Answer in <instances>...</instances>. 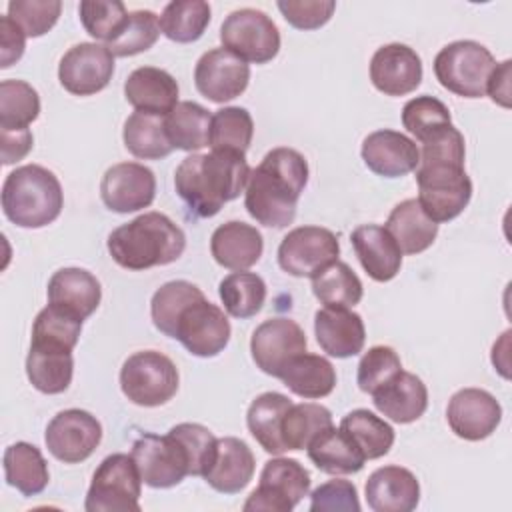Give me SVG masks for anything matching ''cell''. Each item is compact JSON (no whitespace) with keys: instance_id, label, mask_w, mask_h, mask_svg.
<instances>
[{"instance_id":"obj_1","label":"cell","mask_w":512,"mask_h":512,"mask_svg":"<svg viewBox=\"0 0 512 512\" xmlns=\"http://www.w3.org/2000/svg\"><path fill=\"white\" fill-rule=\"evenodd\" d=\"M306 182V158L294 148H272L250 172L244 206L258 224L286 228L296 218V206Z\"/></svg>"},{"instance_id":"obj_2","label":"cell","mask_w":512,"mask_h":512,"mask_svg":"<svg viewBox=\"0 0 512 512\" xmlns=\"http://www.w3.org/2000/svg\"><path fill=\"white\" fill-rule=\"evenodd\" d=\"M250 172L246 154L230 150L190 154L174 172V188L192 214L212 218L226 202L240 196Z\"/></svg>"},{"instance_id":"obj_3","label":"cell","mask_w":512,"mask_h":512,"mask_svg":"<svg viewBox=\"0 0 512 512\" xmlns=\"http://www.w3.org/2000/svg\"><path fill=\"white\" fill-rule=\"evenodd\" d=\"M416 172L418 204L436 224L450 222L464 212L472 198V180L464 170L466 150L460 146H432L420 150Z\"/></svg>"},{"instance_id":"obj_4","label":"cell","mask_w":512,"mask_h":512,"mask_svg":"<svg viewBox=\"0 0 512 512\" xmlns=\"http://www.w3.org/2000/svg\"><path fill=\"white\" fill-rule=\"evenodd\" d=\"M112 260L126 270H148L176 262L186 248L184 230L162 212H144L108 236Z\"/></svg>"},{"instance_id":"obj_5","label":"cell","mask_w":512,"mask_h":512,"mask_svg":"<svg viewBox=\"0 0 512 512\" xmlns=\"http://www.w3.org/2000/svg\"><path fill=\"white\" fill-rule=\"evenodd\" d=\"M2 212L20 228L52 224L64 206V192L56 174L40 164L12 170L2 184Z\"/></svg>"},{"instance_id":"obj_6","label":"cell","mask_w":512,"mask_h":512,"mask_svg":"<svg viewBox=\"0 0 512 512\" xmlns=\"http://www.w3.org/2000/svg\"><path fill=\"white\" fill-rule=\"evenodd\" d=\"M496 68L492 52L474 40H456L440 48L434 76L448 92L462 98L486 96V84Z\"/></svg>"},{"instance_id":"obj_7","label":"cell","mask_w":512,"mask_h":512,"mask_svg":"<svg viewBox=\"0 0 512 512\" xmlns=\"http://www.w3.org/2000/svg\"><path fill=\"white\" fill-rule=\"evenodd\" d=\"M178 368L162 352L142 350L128 356L120 368L124 396L144 408L162 406L178 392Z\"/></svg>"},{"instance_id":"obj_8","label":"cell","mask_w":512,"mask_h":512,"mask_svg":"<svg viewBox=\"0 0 512 512\" xmlns=\"http://www.w3.org/2000/svg\"><path fill=\"white\" fill-rule=\"evenodd\" d=\"M142 478L130 454H110L94 470L84 508L86 512H138Z\"/></svg>"},{"instance_id":"obj_9","label":"cell","mask_w":512,"mask_h":512,"mask_svg":"<svg viewBox=\"0 0 512 512\" xmlns=\"http://www.w3.org/2000/svg\"><path fill=\"white\" fill-rule=\"evenodd\" d=\"M310 472L294 458H270L262 472L258 486L244 502L246 512H290L308 496Z\"/></svg>"},{"instance_id":"obj_10","label":"cell","mask_w":512,"mask_h":512,"mask_svg":"<svg viewBox=\"0 0 512 512\" xmlns=\"http://www.w3.org/2000/svg\"><path fill=\"white\" fill-rule=\"evenodd\" d=\"M220 42L246 64H266L280 50V30L262 10L240 8L224 18Z\"/></svg>"},{"instance_id":"obj_11","label":"cell","mask_w":512,"mask_h":512,"mask_svg":"<svg viewBox=\"0 0 512 512\" xmlns=\"http://www.w3.org/2000/svg\"><path fill=\"white\" fill-rule=\"evenodd\" d=\"M340 244L332 230L322 226H298L278 246L280 268L296 278H314L338 260Z\"/></svg>"},{"instance_id":"obj_12","label":"cell","mask_w":512,"mask_h":512,"mask_svg":"<svg viewBox=\"0 0 512 512\" xmlns=\"http://www.w3.org/2000/svg\"><path fill=\"white\" fill-rule=\"evenodd\" d=\"M130 456L142 482L150 488H172L190 476L188 454L172 432L164 436L144 432L134 440Z\"/></svg>"},{"instance_id":"obj_13","label":"cell","mask_w":512,"mask_h":512,"mask_svg":"<svg viewBox=\"0 0 512 512\" xmlns=\"http://www.w3.org/2000/svg\"><path fill=\"white\" fill-rule=\"evenodd\" d=\"M102 440L100 420L80 408L58 412L46 426L44 442L48 452L64 462L78 464L94 454Z\"/></svg>"},{"instance_id":"obj_14","label":"cell","mask_w":512,"mask_h":512,"mask_svg":"<svg viewBox=\"0 0 512 512\" xmlns=\"http://www.w3.org/2000/svg\"><path fill=\"white\" fill-rule=\"evenodd\" d=\"M308 340L298 322L290 318L264 320L250 338L254 364L268 376L280 378L288 364L306 352Z\"/></svg>"},{"instance_id":"obj_15","label":"cell","mask_w":512,"mask_h":512,"mask_svg":"<svg viewBox=\"0 0 512 512\" xmlns=\"http://www.w3.org/2000/svg\"><path fill=\"white\" fill-rule=\"evenodd\" d=\"M230 322L224 310L200 298L186 306L176 324V340L198 358L220 354L230 340Z\"/></svg>"},{"instance_id":"obj_16","label":"cell","mask_w":512,"mask_h":512,"mask_svg":"<svg viewBox=\"0 0 512 512\" xmlns=\"http://www.w3.org/2000/svg\"><path fill=\"white\" fill-rule=\"evenodd\" d=\"M114 74V54L106 44L80 42L58 64L62 88L74 96H92L104 90Z\"/></svg>"},{"instance_id":"obj_17","label":"cell","mask_w":512,"mask_h":512,"mask_svg":"<svg viewBox=\"0 0 512 512\" xmlns=\"http://www.w3.org/2000/svg\"><path fill=\"white\" fill-rule=\"evenodd\" d=\"M248 82L250 66L226 48L204 52L194 68L196 90L216 104L238 98L248 88Z\"/></svg>"},{"instance_id":"obj_18","label":"cell","mask_w":512,"mask_h":512,"mask_svg":"<svg viewBox=\"0 0 512 512\" xmlns=\"http://www.w3.org/2000/svg\"><path fill=\"white\" fill-rule=\"evenodd\" d=\"M156 196L154 172L138 162H118L110 166L100 182L104 206L118 214L148 208Z\"/></svg>"},{"instance_id":"obj_19","label":"cell","mask_w":512,"mask_h":512,"mask_svg":"<svg viewBox=\"0 0 512 512\" xmlns=\"http://www.w3.org/2000/svg\"><path fill=\"white\" fill-rule=\"evenodd\" d=\"M446 420L458 438L478 442L496 432L502 420V406L488 390L462 388L448 400Z\"/></svg>"},{"instance_id":"obj_20","label":"cell","mask_w":512,"mask_h":512,"mask_svg":"<svg viewBox=\"0 0 512 512\" xmlns=\"http://www.w3.org/2000/svg\"><path fill=\"white\" fill-rule=\"evenodd\" d=\"M370 80L386 96H406L422 82V60L406 44H384L370 60Z\"/></svg>"},{"instance_id":"obj_21","label":"cell","mask_w":512,"mask_h":512,"mask_svg":"<svg viewBox=\"0 0 512 512\" xmlns=\"http://www.w3.org/2000/svg\"><path fill=\"white\" fill-rule=\"evenodd\" d=\"M362 160L378 176L400 178L418 168V144L396 130H376L362 140Z\"/></svg>"},{"instance_id":"obj_22","label":"cell","mask_w":512,"mask_h":512,"mask_svg":"<svg viewBox=\"0 0 512 512\" xmlns=\"http://www.w3.org/2000/svg\"><path fill=\"white\" fill-rule=\"evenodd\" d=\"M316 342L328 356L350 358L362 352L366 342L364 320L350 308H322L314 314Z\"/></svg>"},{"instance_id":"obj_23","label":"cell","mask_w":512,"mask_h":512,"mask_svg":"<svg viewBox=\"0 0 512 512\" xmlns=\"http://www.w3.org/2000/svg\"><path fill=\"white\" fill-rule=\"evenodd\" d=\"M48 304L86 320L102 300L98 278L84 268H60L48 280Z\"/></svg>"},{"instance_id":"obj_24","label":"cell","mask_w":512,"mask_h":512,"mask_svg":"<svg viewBox=\"0 0 512 512\" xmlns=\"http://www.w3.org/2000/svg\"><path fill=\"white\" fill-rule=\"evenodd\" d=\"M366 502L374 512H412L420 502L416 476L402 466H382L366 480Z\"/></svg>"},{"instance_id":"obj_25","label":"cell","mask_w":512,"mask_h":512,"mask_svg":"<svg viewBox=\"0 0 512 512\" xmlns=\"http://www.w3.org/2000/svg\"><path fill=\"white\" fill-rule=\"evenodd\" d=\"M178 92L174 76L156 66H140L124 82V96L136 112L156 116H166L178 104Z\"/></svg>"},{"instance_id":"obj_26","label":"cell","mask_w":512,"mask_h":512,"mask_svg":"<svg viewBox=\"0 0 512 512\" xmlns=\"http://www.w3.org/2000/svg\"><path fill=\"white\" fill-rule=\"evenodd\" d=\"M264 250V240L256 226L230 220L220 224L210 238L212 258L228 270H246L254 266Z\"/></svg>"},{"instance_id":"obj_27","label":"cell","mask_w":512,"mask_h":512,"mask_svg":"<svg viewBox=\"0 0 512 512\" xmlns=\"http://www.w3.org/2000/svg\"><path fill=\"white\" fill-rule=\"evenodd\" d=\"M350 242L372 280L388 282L400 272L402 252L384 226L362 224L352 232Z\"/></svg>"},{"instance_id":"obj_28","label":"cell","mask_w":512,"mask_h":512,"mask_svg":"<svg viewBox=\"0 0 512 512\" xmlns=\"http://www.w3.org/2000/svg\"><path fill=\"white\" fill-rule=\"evenodd\" d=\"M372 402L388 420L396 424H410L426 412L428 388L416 374L400 370L390 382L372 394Z\"/></svg>"},{"instance_id":"obj_29","label":"cell","mask_w":512,"mask_h":512,"mask_svg":"<svg viewBox=\"0 0 512 512\" xmlns=\"http://www.w3.org/2000/svg\"><path fill=\"white\" fill-rule=\"evenodd\" d=\"M256 460L248 444L234 436L218 438L216 456L208 472L202 476L216 492L238 494L254 476Z\"/></svg>"},{"instance_id":"obj_30","label":"cell","mask_w":512,"mask_h":512,"mask_svg":"<svg viewBox=\"0 0 512 512\" xmlns=\"http://www.w3.org/2000/svg\"><path fill=\"white\" fill-rule=\"evenodd\" d=\"M402 254H420L428 250L436 236L438 224L426 216L416 198L402 200L392 208L384 226Z\"/></svg>"},{"instance_id":"obj_31","label":"cell","mask_w":512,"mask_h":512,"mask_svg":"<svg viewBox=\"0 0 512 512\" xmlns=\"http://www.w3.org/2000/svg\"><path fill=\"white\" fill-rule=\"evenodd\" d=\"M312 464L326 474H356L362 470L366 458L354 440L342 430L328 426L306 446Z\"/></svg>"},{"instance_id":"obj_32","label":"cell","mask_w":512,"mask_h":512,"mask_svg":"<svg viewBox=\"0 0 512 512\" xmlns=\"http://www.w3.org/2000/svg\"><path fill=\"white\" fill-rule=\"evenodd\" d=\"M292 400L280 392H264L256 396L246 412V424L254 440L272 456L288 452L282 440V420Z\"/></svg>"},{"instance_id":"obj_33","label":"cell","mask_w":512,"mask_h":512,"mask_svg":"<svg viewBox=\"0 0 512 512\" xmlns=\"http://www.w3.org/2000/svg\"><path fill=\"white\" fill-rule=\"evenodd\" d=\"M74 374V358L70 350L32 344L26 356V376L42 394H62L68 390Z\"/></svg>"},{"instance_id":"obj_34","label":"cell","mask_w":512,"mask_h":512,"mask_svg":"<svg viewBox=\"0 0 512 512\" xmlns=\"http://www.w3.org/2000/svg\"><path fill=\"white\" fill-rule=\"evenodd\" d=\"M280 380L292 394L306 400H316L328 396L334 390L336 370L328 358L304 352L288 364Z\"/></svg>"},{"instance_id":"obj_35","label":"cell","mask_w":512,"mask_h":512,"mask_svg":"<svg viewBox=\"0 0 512 512\" xmlns=\"http://www.w3.org/2000/svg\"><path fill=\"white\" fill-rule=\"evenodd\" d=\"M4 478L24 496H36L48 486L50 474L42 452L28 442H14L4 450Z\"/></svg>"},{"instance_id":"obj_36","label":"cell","mask_w":512,"mask_h":512,"mask_svg":"<svg viewBox=\"0 0 512 512\" xmlns=\"http://www.w3.org/2000/svg\"><path fill=\"white\" fill-rule=\"evenodd\" d=\"M212 114L198 102H178L166 116L164 128L172 148L184 152H196L210 142Z\"/></svg>"},{"instance_id":"obj_37","label":"cell","mask_w":512,"mask_h":512,"mask_svg":"<svg viewBox=\"0 0 512 512\" xmlns=\"http://www.w3.org/2000/svg\"><path fill=\"white\" fill-rule=\"evenodd\" d=\"M126 150L140 160H162L174 148L164 128V116L132 112L122 130Z\"/></svg>"},{"instance_id":"obj_38","label":"cell","mask_w":512,"mask_h":512,"mask_svg":"<svg viewBox=\"0 0 512 512\" xmlns=\"http://www.w3.org/2000/svg\"><path fill=\"white\" fill-rule=\"evenodd\" d=\"M160 32L178 44L196 42L210 24V4L204 0H172L158 16Z\"/></svg>"},{"instance_id":"obj_39","label":"cell","mask_w":512,"mask_h":512,"mask_svg":"<svg viewBox=\"0 0 512 512\" xmlns=\"http://www.w3.org/2000/svg\"><path fill=\"white\" fill-rule=\"evenodd\" d=\"M340 428L354 440L366 460L386 456L394 444V428L384 418L366 408L348 412L342 418Z\"/></svg>"},{"instance_id":"obj_40","label":"cell","mask_w":512,"mask_h":512,"mask_svg":"<svg viewBox=\"0 0 512 512\" xmlns=\"http://www.w3.org/2000/svg\"><path fill=\"white\" fill-rule=\"evenodd\" d=\"M312 292L326 308H352L362 300L364 288L356 272L336 260L312 278Z\"/></svg>"},{"instance_id":"obj_41","label":"cell","mask_w":512,"mask_h":512,"mask_svg":"<svg viewBox=\"0 0 512 512\" xmlns=\"http://www.w3.org/2000/svg\"><path fill=\"white\" fill-rule=\"evenodd\" d=\"M224 310L234 318L256 316L266 302V282L256 272H232L218 286Z\"/></svg>"},{"instance_id":"obj_42","label":"cell","mask_w":512,"mask_h":512,"mask_svg":"<svg viewBox=\"0 0 512 512\" xmlns=\"http://www.w3.org/2000/svg\"><path fill=\"white\" fill-rule=\"evenodd\" d=\"M204 298V292L188 280H170L162 284L150 300V316L164 336H176V324L186 306Z\"/></svg>"},{"instance_id":"obj_43","label":"cell","mask_w":512,"mask_h":512,"mask_svg":"<svg viewBox=\"0 0 512 512\" xmlns=\"http://www.w3.org/2000/svg\"><path fill=\"white\" fill-rule=\"evenodd\" d=\"M254 136V120L242 106H224L212 114L210 142L212 150H230L246 154Z\"/></svg>"},{"instance_id":"obj_44","label":"cell","mask_w":512,"mask_h":512,"mask_svg":"<svg viewBox=\"0 0 512 512\" xmlns=\"http://www.w3.org/2000/svg\"><path fill=\"white\" fill-rule=\"evenodd\" d=\"M38 114L40 96L28 82H0V130H26Z\"/></svg>"},{"instance_id":"obj_45","label":"cell","mask_w":512,"mask_h":512,"mask_svg":"<svg viewBox=\"0 0 512 512\" xmlns=\"http://www.w3.org/2000/svg\"><path fill=\"white\" fill-rule=\"evenodd\" d=\"M332 426V414L316 402L292 404L282 420V440L288 450H304L314 436Z\"/></svg>"},{"instance_id":"obj_46","label":"cell","mask_w":512,"mask_h":512,"mask_svg":"<svg viewBox=\"0 0 512 512\" xmlns=\"http://www.w3.org/2000/svg\"><path fill=\"white\" fill-rule=\"evenodd\" d=\"M80 318L48 304L38 312L32 324V344H44V346H56L64 350H74L80 338L82 330Z\"/></svg>"},{"instance_id":"obj_47","label":"cell","mask_w":512,"mask_h":512,"mask_svg":"<svg viewBox=\"0 0 512 512\" xmlns=\"http://www.w3.org/2000/svg\"><path fill=\"white\" fill-rule=\"evenodd\" d=\"M78 14L84 30L92 38L110 44L124 30L130 12H126V6L118 0H84L78 6Z\"/></svg>"},{"instance_id":"obj_48","label":"cell","mask_w":512,"mask_h":512,"mask_svg":"<svg viewBox=\"0 0 512 512\" xmlns=\"http://www.w3.org/2000/svg\"><path fill=\"white\" fill-rule=\"evenodd\" d=\"M160 36V22L152 10H134L128 14V22L120 36L112 40L108 50L114 56H134L146 52L156 44Z\"/></svg>"},{"instance_id":"obj_49","label":"cell","mask_w":512,"mask_h":512,"mask_svg":"<svg viewBox=\"0 0 512 512\" xmlns=\"http://www.w3.org/2000/svg\"><path fill=\"white\" fill-rule=\"evenodd\" d=\"M172 432L184 446L188 454V472L190 476H204L214 462L218 438L202 424L182 422L172 426Z\"/></svg>"},{"instance_id":"obj_50","label":"cell","mask_w":512,"mask_h":512,"mask_svg":"<svg viewBox=\"0 0 512 512\" xmlns=\"http://www.w3.org/2000/svg\"><path fill=\"white\" fill-rule=\"evenodd\" d=\"M452 116L448 106L434 96H416L402 108V126L420 142L444 124H450Z\"/></svg>"},{"instance_id":"obj_51","label":"cell","mask_w":512,"mask_h":512,"mask_svg":"<svg viewBox=\"0 0 512 512\" xmlns=\"http://www.w3.org/2000/svg\"><path fill=\"white\" fill-rule=\"evenodd\" d=\"M402 370L400 356L390 346H372L358 362L356 382L362 392L374 394Z\"/></svg>"},{"instance_id":"obj_52","label":"cell","mask_w":512,"mask_h":512,"mask_svg":"<svg viewBox=\"0 0 512 512\" xmlns=\"http://www.w3.org/2000/svg\"><path fill=\"white\" fill-rule=\"evenodd\" d=\"M62 12L58 0H12L8 2V14L30 38L44 36L54 28Z\"/></svg>"},{"instance_id":"obj_53","label":"cell","mask_w":512,"mask_h":512,"mask_svg":"<svg viewBox=\"0 0 512 512\" xmlns=\"http://www.w3.org/2000/svg\"><path fill=\"white\" fill-rule=\"evenodd\" d=\"M358 490L350 480L334 478L310 494V512H358Z\"/></svg>"},{"instance_id":"obj_54","label":"cell","mask_w":512,"mask_h":512,"mask_svg":"<svg viewBox=\"0 0 512 512\" xmlns=\"http://www.w3.org/2000/svg\"><path fill=\"white\" fill-rule=\"evenodd\" d=\"M284 20L298 30L322 28L334 14V0H280L276 2Z\"/></svg>"},{"instance_id":"obj_55","label":"cell","mask_w":512,"mask_h":512,"mask_svg":"<svg viewBox=\"0 0 512 512\" xmlns=\"http://www.w3.org/2000/svg\"><path fill=\"white\" fill-rule=\"evenodd\" d=\"M26 38L24 30L10 16L0 18V68H10L22 58Z\"/></svg>"},{"instance_id":"obj_56","label":"cell","mask_w":512,"mask_h":512,"mask_svg":"<svg viewBox=\"0 0 512 512\" xmlns=\"http://www.w3.org/2000/svg\"><path fill=\"white\" fill-rule=\"evenodd\" d=\"M2 136V164H14L22 160L34 144L30 128L26 130H0Z\"/></svg>"},{"instance_id":"obj_57","label":"cell","mask_w":512,"mask_h":512,"mask_svg":"<svg viewBox=\"0 0 512 512\" xmlns=\"http://www.w3.org/2000/svg\"><path fill=\"white\" fill-rule=\"evenodd\" d=\"M510 68V60L496 64L486 84V94L492 98V102L500 104L502 108H510Z\"/></svg>"}]
</instances>
